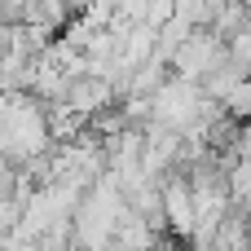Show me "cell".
I'll return each instance as SVG.
<instances>
[{
	"instance_id": "6",
	"label": "cell",
	"mask_w": 251,
	"mask_h": 251,
	"mask_svg": "<svg viewBox=\"0 0 251 251\" xmlns=\"http://www.w3.org/2000/svg\"><path fill=\"white\" fill-rule=\"evenodd\" d=\"M106 251H119V247H106Z\"/></svg>"
},
{
	"instance_id": "1",
	"label": "cell",
	"mask_w": 251,
	"mask_h": 251,
	"mask_svg": "<svg viewBox=\"0 0 251 251\" xmlns=\"http://www.w3.org/2000/svg\"><path fill=\"white\" fill-rule=\"evenodd\" d=\"M225 62V40L216 35V31H207V26H194L176 49H172V57H168V66H172V75H185V79H203L212 66H221Z\"/></svg>"
},
{
	"instance_id": "2",
	"label": "cell",
	"mask_w": 251,
	"mask_h": 251,
	"mask_svg": "<svg viewBox=\"0 0 251 251\" xmlns=\"http://www.w3.org/2000/svg\"><path fill=\"white\" fill-rule=\"evenodd\" d=\"M159 194H163V229L176 234V238H190L194 234V194H190V181L181 172H163L159 176Z\"/></svg>"
},
{
	"instance_id": "5",
	"label": "cell",
	"mask_w": 251,
	"mask_h": 251,
	"mask_svg": "<svg viewBox=\"0 0 251 251\" xmlns=\"http://www.w3.org/2000/svg\"><path fill=\"white\" fill-rule=\"evenodd\" d=\"M247 225H251V207H247Z\"/></svg>"
},
{
	"instance_id": "4",
	"label": "cell",
	"mask_w": 251,
	"mask_h": 251,
	"mask_svg": "<svg viewBox=\"0 0 251 251\" xmlns=\"http://www.w3.org/2000/svg\"><path fill=\"white\" fill-rule=\"evenodd\" d=\"M225 53H229L238 66H247V71H251V22H243V26L225 40Z\"/></svg>"
},
{
	"instance_id": "3",
	"label": "cell",
	"mask_w": 251,
	"mask_h": 251,
	"mask_svg": "<svg viewBox=\"0 0 251 251\" xmlns=\"http://www.w3.org/2000/svg\"><path fill=\"white\" fill-rule=\"evenodd\" d=\"M225 185H229V207L247 212L251 207V159H238V163L225 172Z\"/></svg>"
}]
</instances>
